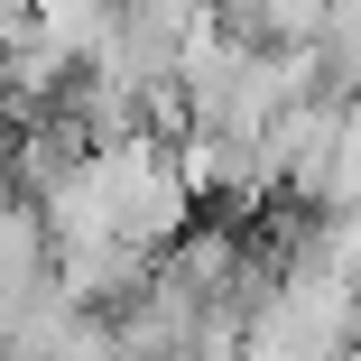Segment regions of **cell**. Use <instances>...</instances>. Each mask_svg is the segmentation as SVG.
<instances>
[{
  "mask_svg": "<svg viewBox=\"0 0 361 361\" xmlns=\"http://www.w3.org/2000/svg\"><path fill=\"white\" fill-rule=\"evenodd\" d=\"M334 10L343 0H213V28L241 47H269V56H306Z\"/></svg>",
  "mask_w": 361,
  "mask_h": 361,
  "instance_id": "6da1fadb",
  "label": "cell"
}]
</instances>
